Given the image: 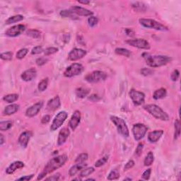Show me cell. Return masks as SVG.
<instances>
[{
  "mask_svg": "<svg viewBox=\"0 0 181 181\" xmlns=\"http://www.w3.org/2000/svg\"><path fill=\"white\" fill-rule=\"evenodd\" d=\"M67 156L65 154H62V155L56 156L52 159H50L48 163H47L45 166L43 168V171L40 173L38 177L37 180H42L45 176L49 173H52L55 170L60 168L62 166L65 165V163L67 161Z\"/></svg>",
  "mask_w": 181,
  "mask_h": 181,
  "instance_id": "1",
  "label": "cell"
},
{
  "mask_svg": "<svg viewBox=\"0 0 181 181\" xmlns=\"http://www.w3.org/2000/svg\"><path fill=\"white\" fill-rule=\"evenodd\" d=\"M143 57L145 59L146 65L152 68L162 67L171 61V58L168 56L151 55L149 54L144 53Z\"/></svg>",
  "mask_w": 181,
  "mask_h": 181,
  "instance_id": "2",
  "label": "cell"
},
{
  "mask_svg": "<svg viewBox=\"0 0 181 181\" xmlns=\"http://www.w3.org/2000/svg\"><path fill=\"white\" fill-rule=\"evenodd\" d=\"M144 108L153 117L158 119V120H163V121H168L169 120L168 115L166 112H164L158 105L154 104L146 105L144 107Z\"/></svg>",
  "mask_w": 181,
  "mask_h": 181,
  "instance_id": "3",
  "label": "cell"
},
{
  "mask_svg": "<svg viewBox=\"0 0 181 181\" xmlns=\"http://www.w3.org/2000/svg\"><path fill=\"white\" fill-rule=\"evenodd\" d=\"M139 24L141 26H143L145 28H152V29H155L156 31H168V28L165 26L161 23L156 21L154 19H149V18H140L139 20Z\"/></svg>",
  "mask_w": 181,
  "mask_h": 181,
  "instance_id": "4",
  "label": "cell"
},
{
  "mask_svg": "<svg viewBox=\"0 0 181 181\" xmlns=\"http://www.w3.org/2000/svg\"><path fill=\"white\" fill-rule=\"evenodd\" d=\"M110 120L113 122V123L116 125L118 133H120V135L123 136V137H129V129H128L126 122H124L123 119L118 118V117L117 116H111Z\"/></svg>",
  "mask_w": 181,
  "mask_h": 181,
  "instance_id": "5",
  "label": "cell"
},
{
  "mask_svg": "<svg viewBox=\"0 0 181 181\" xmlns=\"http://www.w3.org/2000/svg\"><path fill=\"white\" fill-rule=\"evenodd\" d=\"M83 71H84V67L81 64L74 63L66 69L65 72H64V75H65V77L69 78V77L81 74Z\"/></svg>",
  "mask_w": 181,
  "mask_h": 181,
  "instance_id": "6",
  "label": "cell"
},
{
  "mask_svg": "<svg viewBox=\"0 0 181 181\" xmlns=\"http://www.w3.org/2000/svg\"><path fill=\"white\" fill-rule=\"evenodd\" d=\"M67 117L68 114L65 111H61V112L58 113L55 116V118H54L53 121H52V124H51V131H55V130L59 129L62 124H63L64 122H65L66 119L67 118Z\"/></svg>",
  "mask_w": 181,
  "mask_h": 181,
  "instance_id": "7",
  "label": "cell"
},
{
  "mask_svg": "<svg viewBox=\"0 0 181 181\" xmlns=\"http://www.w3.org/2000/svg\"><path fill=\"white\" fill-rule=\"evenodd\" d=\"M107 78V74L102 71H94L93 72L88 74L85 79L89 83H97L101 81L105 80Z\"/></svg>",
  "mask_w": 181,
  "mask_h": 181,
  "instance_id": "8",
  "label": "cell"
},
{
  "mask_svg": "<svg viewBox=\"0 0 181 181\" xmlns=\"http://www.w3.org/2000/svg\"><path fill=\"white\" fill-rule=\"evenodd\" d=\"M148 128L145 124L138 123L136 124L132 127V133L135 140L139 141L144 137Z\"/></svg>",
  "mask_w": 181,
  "mask_h": 181,
  "instance_id": "9",
  "label": "cell"
},
{
  "mask_svg": "<svg viewBox=\"0 0 181 181\" xmlns=\"http://www.w3.org/2000/svg\"><path fill=\"white\" fill-rule=\"evenodd\" d=\"M127 44L131 45V46L135 47L139 49H143V50H149L150 48V44L149 42L144 39H133V40H127L125 42Z\"/></svg>",
  "mask_w": 181,
  "mask_h": 181,
  "instance_id": "10",
  "label": "cell"
},
{
  "mask_svg": "<svg viewBox=\"0 0 181 181\" xmlns=\"http://www.w3.org/2000/svg\"><path fill=\"white\" fill-rule=\"evenodd\" d=\"M129 95L135 105H140L144 103L145 95L142 92L138 91L135 89H132L130 90Z\"/></svg>",
  "mask_w": 181,
  "mask_h": 181,
  "instance_id": "11",
  "label": "cell"
},
{
  "mask_svg": "<svg viewBox=\"0 0 181 181\" xmlns=\"http://www.w3.org/2000/svg\"><path fill=\"white\" fill-rule=\"evenodd\" d=\"M26 30V26L22 24H18V25L12 26L10 28H9L7 31H6V35L9 37L14 38L20 35L22 33H24V31Z\"/></svg>",
  "mask_w": 181,
  "mask_h": 181,
  "instance_id": "12",
  "label": "cell"
},
{
  "mask_svg": "<svg viewBox=\"0 0 181 181\" xmlns=\"http://www.w3.org/2000/svg\"><path fill=\"white\" fill-rule=\"evenodd\" d=\"M86 54V51L80 48H74L70 51L68 55V58L71 61H77L82 59Z\"/></svg>",
  "mask_w": 181,
  "mask_h": 181,
  "instance_id": "13",
  "label": "cell"
},
{
  "mask_svg": "<svg viewBox=\"0 0 181 181\" xmlns=\"http://www.w3.org/2000/svg\"><path fill=\"white\" fill-rule=\"evenodd\" d=\"M43 106V101H39L38 103H35L33 105H31V107H29L26 111V116L29 118H32V117L38 115V113L40 112V110H41Z\"/></svg>",
  "mask_w": 181,
  "mask_h": 181,
  "instance_id": "14",
  "label": "cell"
},
{
  "mask_svg": "<svg viewBox=\"0 0 181 181\" xmlns=\"http://www.w3.org/2000/svg\"><path fill=\"white\" fill-rule=\"evenodd\" d=\"M71 11H72L74 14L82 16H91L93 14V13L91 11L88 10L87 9H85L84 7H79V6L71 7Z\"/></svg>",
  "mask_w": 181,
  "mask_h": 181,
  "instance_id": "15",
  "label": "cell"
},
{
  "mask_svg": "<svg viewBox=\"0 0 181 181\" xmlns=\"http://www.w3.org/2000/svg\"><path fill=\"white\" fill-rule=\"evenodd\" d=\"M81 121V113L79 110H75L69 122V125L72 130H75L78 127Z\"/></svg>",
  "mask_w": 181,
  "mask_h": 181,
  "instance_id": "16",
  "label": "cell"
},
{
  "mask_svg": "<svg viewBox=\"0 0 181 181\" xmlns=\"http://www.w3.org/2000/svg\"><path fill=\"white\" fill-rule=\"evenodd\" d=\"M37 75V71L35 68H31L28 69L27 70L24 71L22 73L21 79L25 82H31L33 79L35 78Z\"/></svg>",
  "mask_w": 181,
  "mask_h": 181,
  "instance_id": "17",
  "label": "cell"
},
{
  "mask_svg": "<svg viewBox=\"0 0 181 181\" xmlns=\"http://www.w3.org/2000/svg\"><path fill=\"white\" fill-rule=\"evenodd\" d=\"M31 136L32 132L30 131L24 132L21 134L19 138H18V144L21 145V146L24 147V148H26Z\"/></svg>",
  "mask_w": 181,
  "mask_h": 181,
  "instance_id": "18",
  "label": "cell"
},
{
  "mask_svg": "<svg viewBox=\"0 0 181 181\" xmlns=\"http://www.w3.org/2000/svg\"><path fill=\"white\" fill-rule=\"evenodd\" d=\"M69 135H70V132L69 129L67 127H64L60 130L58 135V139H57V144L59 146H62L67 141L68 137H69Z\"/></svg>",
  "mask_w": 181,
  "mask_h": 181,
  "instance_id": "19",
  "label": "cell"
},
{
  "mask_svg": "<svg viewBox=\"0 0 181 181\" xmlns=\"http://www.w3.org/2000/svg\"><path fill=\"white\" fill-rule=\"evenodd\" d=\"M61 103H60V99L59 96H55L53 99H50L48 101V104H47V110L50 112L57 110L60 107Z\"/></svg>",
  "mask_w": 181,
  "mask_h": 181,
  "instance_id": "20",
  "label": "cell"
},
{
  "mask_svg": "<svg viewBox=\"0 0 181 181\" xmlns=\"http://www.w3.org/2000/svg\"><path fill=\"white\" fill-rule=\"evenodd\" d=\"M163 134V130H155V131L151 132L148 135V140L151 143H155L159 140Z\"/></svg>",
  "mask_w": 181,
  "mask_h": 181,
  "instance_id": "21",
  "label": "cell"
},
{
  "mask_svg": "<svg viewBox=\"0 0 181 181\" xmlns=\"http://www.w3.org/2000/svg\"><path fill=\"white\" fill-rule=\"evenodd\" d=\"M24 167V163L21 161H15L11 164L6 169V173L7 174H12L16 170Z\"/></svg>",
  "mask_w": 181,
  "mask_h": 181,
  "instance_id": "22",
  "label": "cell"
},
{
  "mask_svg": "<svg viewBox=\"0 0 181 181\" xmlns=\"http://www.w3.org/2000/svg\"><path fill=\"white\" fill-rule=\"evenodd\" d=\"M86 166H87V164L85 163L84 162V163H78L77 164H76V165L73 166L69 169V175H70V176H74V175L77 174L79 171H82L83 169L85 168L86 167Z\"/></svg>",
  "mask_w": 181,
  "mask_h": 181,
  "instance_id": "23",
  "label": "cell"
},
{
  "mask_svg": "<svg viewBox=\"0 0 181 181\" xmlns=\"http://www.w3.org/2000/svg\"><path fill=\"white\" fill-rule=\"evenodd\" d=\"M18 109H19V105H18L11 104L5 107L4 113L6 116H11V115L16 113L18 110Z\"/></svg>",
  "mask_w": 181,
  "mask_h": 181,
  "instance_id": "24",
  "label": "cell"
},
{
  "mask_svg": "<svg viewBox=\"0 0 181 181\" xmlns=\"http://www.w3.org/2000/svg\"><path fill=\"white\" fill-rule=\"evenodd\" d=\"M132 7L138 12H144L147 9L146 5L140 1H135V2L132 3Z\"/></svg>",
  "mask_w": 181,
  "mask_h": 181,
  "instance_id": "25",
  "label": "cell"
},
{
  "mask_svg": "<svg viewBox=\"0 0 181 181\" xmlns=\"http://www.w3.org/2000/svg\"><path fill=\"white\" fill-rule=\"evenodd\" d=\"M166 94L167 91L166 90V88H161L159 89L155 90V92L153 94V98L155 100H159L165 98L166 96Z\"/></svg>",
  "mask_w": 181,
  "mask_h": 181,
  "instance_id": "26",
  "label": "cell"
},
{
  "mask_svg": "<svg viewBox=\"0 0 181 181\" xmlns=\"http://www.w3.org/2000/svg\"><path fill=\"white\" fill-rule=\"evenodd\" d=\"M24 17L22 16V15H16V16H13L9 17V18L6 21V24L7 25H9V24H14V23L16 22H19L21 21L22 20H24Z\"/></svg>",
  "mask_w": 181,
  "mask_h": 181,
  "instance_id": "27",
  "label": "cell"
},
{
  "mask_svg": "<svg viewBox=\"0 0 181 181\" xmlns=\"http://www.w3.org/2000/svg\"><path fill=\"white\" fill-rule=\"evenodd\" d=\"M18 99V95L16 93L8 94V95L4 96V98H3L4 101L9 103H14V102L16 101Z\"/></svg>",
  "mask_w": 181,
  "mask_h": 181,
  "instance_id": "28",
  "label": "cell"
},
{
  "mask_svg": "<svg viewBox=\"0 0 181 181\" xmlns=\"http://www.w3.org/2000/svg\"><path fill=\"white\" fill-rule=\"evenodd\" d=\"M154 161V154H153L152 152H149L147 154V155L145 158L144 163L145 166H149L152 165L153 163V162Z\"/></svg>",
  "mask_w": 181,
  "mask_h": 181,
  "instance_id": "29",
  "label": "cell"
},
{
  "mask_svg": "<svg viewBox=\"0 0 181 181\" xmlns=\"http://www.w3.org/2000/svg\"><path fill=\"white\" fill-rule=\"evenodd\" d=\"M88 93H89L88 89H87V88H84V87L78 88H77V90H76L77 96H78L79 98H82V99H83V98H85L86 96H87Z\"/></svg>",
  "mask_w": 181,
  "mask_h": 181,
  "instance_id": "30",
  "label": "cell"
},
{
  "mask_svg": "<svg viewBox=\"0 0 181 181\" xmlns=\"http://www.w3.org/2000/svg\"><path fill=\"white\" fill-rule=\"evenodd\" d=\"M13 122L11 120L2 121L0 122V130L1 131H7L12 127Z\"/></svg>",
  "mask_w": 181,
  "mask_h": 181,
  "instance_id": "31",
  "label": "cell"
},
{
  "mask_svg": "<svg viewBox=\"0 0 181 181\" xmlns=\"http://www.w3.org/2000/svg\"><path fill=\"white\" fill-rule=\"evenodd\" d=\"M115 52H116V53L117 54L127 57H129L131 55V52H130L129 50H128L127 49H125V48H118L116 49Z\"/></svg>",
  "mask_w": 181,
  "mask_h": 181,
  "instance_id": "32",
  "label": "cell"
},
{
  "mask_svg": "<svg viewBox=\"0 0 181 181\" xmlns=\"http://www.w3.org/2000/svg\"><path fill=\"white\" fill-rule=\"evenodd\" d=\"M26 35L33 38H39L41 35V33L35 29H30L26 32Z\"/></svg>",
  "mask_w": 181,
  "mask_h": 181,
  "instance_id": "33",
  "label": "cell"
},
{
  "mask_svg": "<svg viewBox=\"0 0 181 181\" xmlns=\"http://www.w3.org/2000/svg\"><path fill=\"white\" fill-rule=\"evenodd\" d=\"M93 172H94V168L93 167L84 168L82 171H81L80 174H79V176H80L81 178H85V177H87L90 174H92Z\"/></svg>",
  "mask_w": 181,
  "mask_h": 181,
  "instance_id": "34",
  "label": "cell"
},
{
  "mask_svg": "<svg viewBox=\"0 0 181 181\" xmlns=\"http://www.w3.org/2000/svg\"><path fill=\"white\" fill-rule=\"evenodd\" d=\"M120 178V173L118 171V170L115 169L110 171L109 173L108 176H107V180H118Z\"/></svg>",
  "mask_w": 181,
  "mask_h": 181,
  "instance_id": "35",
  "label": "cell"
},
{
  "mask_svg": "<svg viewBox=\"0 0 181 181\" xmlns=\"http://www.w3.org/2000/svg\"><path fill=\"white\" fill-rule=\"evenodd\" d=\"M180 122L179 120H176L175 122V135L174 139H177L180 135Z\"/></svg>",
  "mask_w": 181,
  "mask_h": 181,
  "instance_id": "36",
  "label": "cell"
},
{
  "mask_svg": "<svg viewBox=\"0 0 181 181\" xmlns=\"http://www.w3.org/2000/svg\"><path fill=\"white\" fill-rule=\"evenodd\" d=\"M48 79H43L42 81H41L38 84V90L39 91L43 92L44 91V90H46V88H48Z\"/></svg>",
  "mask_w": 181,
  "mask_h": 181,
  "instance_id": "37",
  "label": "cell"
},
{
  "mask_svg": "<svg viewBox=\"0 0 181 181\" xmlns=\"http://www.w3.org/2000/svg\"><path fill=\"white\" fill-rule=\"evenodd\" d=\"M28 50L27 48L21 49V50H18V52L16 53V58L18 60H22L23 58L25 57L26 54H28Z\"/></svg>",
  "mask_w": 181,
  "mask_h": 181,
  "instance_id": "38",
  "label": "cell"
},
{
  "mask_svg": "<svg viewBox=\"0 0 181 181\" xmlns=\"http://www.w3.org/2000/svg\"><path fill=\"white\" fill-rule=\"evenodd\" d=\"M75 14H74V13L70 11H68V10H63L61 12H60V15H61V16L62 17H65V18H74L76 16L74 15Z\"/></svg>",
  "mask_w": 181,
  "mask_h": 181,
  "instance_id": "39",
  "label": "cell"
},
{
  "mask_svg": "<svg viewBox=\"0 0 181 181\" xmlns=\"http://www.w3.org/2000/svg\"><path fill=\"white\" fill-rule=\"evenodd\" d=\"M88 159V154H86V153H83V154H79V155L77 156L76 160H75V162L76 163H84Z\"/></svg>",
  "mask_w": 181,
  "mask_h": 181,
  "instance_id": "40",
  "label": "cell"
},
{
  "mask_svg": "<svg viewBox=\"0 0 181 181\" xmlns=\"http://www.w3.org/2000/svg\"><path fill=\"white\" fill-rule=\"evenodd\" d=\"M107 160H108V156H103V158H100L99 160H98L95 163V166L97 168H99L102 166H103L104 164L106 163V162L107 161Z\"/></svg>",
  "mask_w": 181,
  "mask_h": 181,
  "instance_id": "41",
  "label": "cell"
},
{
  "mask_svg": "<svg viewBox=\"0 0 181 181\" xmlns=\"http://www.w3.org/2000/svg\"><path fill=\"white\" fill-rule=\"evenodd\" d=\"M58 52V48H54V47H50V48H48L47 49H45V50H44V54L45 55L48 56L56 53V52Z\"/></svg>",
  "mask_w": 181,
  "mask_h": 181,
  "instance_id": "42",
  "label": "cell"
},
{
  "mask_svg": "<svg viewBox=\"0 0 181 181\" xmlns=\"http://www.w3.org/2000/svg\"><path fill=\"white\" fill-rule=\"evenodd\" d=\"M12 57L13 53L11 52H6L1 54V60H6V61H10L12 60Z\"/></svg>",
  "mask_w": 181,
  "mask_h": 181,
  "instance_id": "43",
  "label": "cell"
},
{
  "mask_svg": "<svg viewBox=\"0 0 181 181\" xmlns=\"http://www.w3.org/2000/svg\"><path fill=\"white\" fill-rule=\"evenodd\" d=\"M99 23V19L95 16H90L88 18V24L90 27H94L96 26Z\"/></svg>",
  "mask_w": 181,
  "mask_h": 181,
  "instance_id": "44",
  "label": "cell"
},
{
  "mask_svg": "<svg viewBox=\"0 0 181 181\" xmlns=\"http://www.w3.org/2000/svg\"><path fill=\"white\" fill-rule=\"evenodd\" d=\"M43 52V48L41 46H36L35 48H33L32 49L31 51V54H38L42 53Z\"/></svg>",
  "mask_w": 181,
  "mask_h": 181,
  "instance_id": "45",
  "label": "cell"
},
{
  "mask_svg": "<svg viewBox=\"0 0 181 181\" xmlns=\"http://www.w3.org/2000/svg\"><path fill=\"white\" fill-rule=\"evenodd\" d=\"M179 76H180V72H179V71L178 69H175V70L172 72V74H171V78L172 79V81L175 82V81L178 80Z\"/></svg>",
  "mask_w": 181,
  "mask_h": 181,
  "instance_id": "46",
  "label": "cell"
},
{
  "mask_svg": "<svg viewBox=\"0 0 181 181\" xmlns=\"http://www.w3.org/2000/svg\"><path fill=\"white\" fill-rule=\"evenodd\" d=\"M151 173H152V169L149 168L146 170V171H144V173H143L142 175H141V178L142 179H144V180H149L150 178V175H151Z\"/></svg>",
  "mask_w": 181,
  "mask_h": 181,
  "instance_id": "47",
  "label": "cell"
},
{
  "mask_svg": "<svg viewBox=\"0 0 181 181\" xmlns=\"http://www.w3.org/2000/svg\"><path fill=\"white\" fill-rule=\"evenodd\" d=\"M143 147H144V144H143L142 143H139L135 151V154L137 156H139L141 154V152H142L143 150Z\"/></svg>",
  "mask_w": 181,
  "mask_h": 181,
  "instance_id": "48",
  "label": "cell"
},
{
  "mask_svg": "<svg viewBox=\"0 0 181 181\" xmlns=\"http://www.w3.org/2000/svg\"><path fill=\"white\" fill-rule=\"evenodd\" d=\"M141 74L144 75V76H149L153 74V71L149 68H143L141 70Z\"/></svg>",
  "mask_w": 181,
  "mask_h": 181,
  "instance_id": "49",
  "label": "cell"
},
{
  "mask_svg": "<svg viewBox=\"0 0 181 181\" xmlns=\"http://www.w3.org/2000/svg\"><path fill=\"white\" fill-rule=\"evenodd\" d=\"M48 61V60L45 57H40L38 59L36 60V64L38 66H42L45 65L47 62Z\"/></svg>",
  "mask_w": 181,
  "mask_h": 181,
  "instance_id": "50",
  "label": "cell"
},
{
  "mask_svg": "<svg viewBox=\"0 0 181 181\" xmlns=\"http://www.w3.org/2000/svg\"><path fill=\"white\" fill-rule=\"evenodd\" d=\"M134 166H135V162H134L132 160H130V161H128L127 163L125 164V166H124V171H127V170L132 168Z\"/></svg>",
  "mask_w": 181,
  "mask_h": 181,
  "instance_id": "51",
  "label": "cell"
},
{
  "mask_svg": "<svg viewBox=\"0 0 181 181\" xmlns=\"http://www.w3.org/2000/svg\"><path fill=\"white\" fill-rule=\"evenodd\" d=\"M60 173H57V174H55L54 175H52V176L49 177V178H45V180H50V181H57L60 179Z\"/></svg>",
  "mask_w": 181,
  "mask_h": 181,
  "instance_id": "52",
  "label": "cell"
},
{
  "mask_svg": "<svg viewBox=\"0 0 181 181\" xmlns=\"http://www.w3.org/2000/svg\"><path fill=\"white\" fill-rule=\"evenodd\" d=\"M50 116H49V115H45V116L43 117L42 120H41V123L47 124L50 122Z\"/></svg>",
  "mask_w": 181,
  "mask_h": 181,
  "instance_id": "53",
  "label": "cell"
},
{
  "mask_svg": "<svg viewBox=\"0 0 181 181\" xmlns=\"http://www.w3.org/2000/svg\"><path fill=\"white\" fill-rule=\"evenodd\" d=\"M33 175H26V176L21 177V178H18L17 180H22V181H28L30 180H31L33 178Z\"/></svg>",
  "mask_w": 181,
  "mask_h": 181,
  "instance_id": "54",
  "label": "cell"
},
{
  "mask_svg": "<svg viewBox=\"0 0 181 181\" xmlns=\"http://www.w3.org/2000/svg\"><path fill=\"white\" fill-rule=\"evenodd\" d=\"M125 33L128 35V36L133 37L134 35H135V32H134L133 30H132L131 28H126Z\"/></svg>",
  "mask_w": 181,
  "mask_h": 181,
  "instance_id": "55",
  "label": "cell"
},
{
  "mask_svg": "<svg viewBox=\"0 0 181 181\" xmlns=\"http://www.w3.org/2000/svg\"><path fill=\"white\" fill-rule=\"evenodd\" d=\"M0 139H1V140H0V144L2 145L4 143V136L1 135H0Z\"/></svg>",
  "mask_w": 181,
  "mask_h": 181,
  "instance_id": "56",
  "label": "cell"
},
{
  "mask_svg": "<svg viewBox=\"0 0 181 181\" xmlns=\"http://www.w3.org/2000/svg\"><path fill=\"white\" fill-rule=\"evenodd\" d=\"M79 3L83 4H88L90 3L89 1H78Z\"/></svg>",
  "mask_w": 181,
  "mask_h": 181,
  "instance_id": "57",
  "label": "cell"
},
{
  "mask_svg": "<svg viewBox=\"0 0 181 181\" xmlns=\"http://www.w3.org/2000/svg\"><path fill=\"white\" fill-rule=\"evenodd\" d=\"M132 180L131 178H126V179H124V180Z\"/></svg>",
  "mask_w": 181,
  "mask_h": 181,
  "instance_id": "58",
  "label": "cell"
},
{
  "mask_svg": "<svg viewBox=\"0 0 181 181\" xmlns=\"http://www.w3.org/2000/svg\"><path fill=\"white\" fill-rule=\"evenodd\" d=\"M87 180H95V179H92V178H90V179H88Z\"/></svg>",
  "mask_w": 181,
  "mask_h": 181,
  "instance_id": "59",
  "label": "cell"
}]
</instances>
